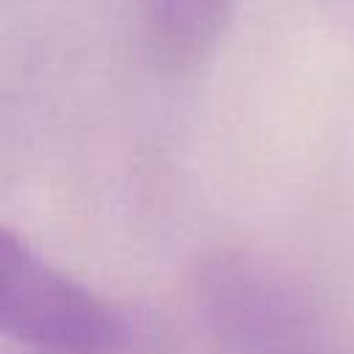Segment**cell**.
Here are the masks:
<instances>
[{"label":"cell","mask_w":354,"mask_h":354,"mask_svg":"<svg viewBox=\"0 0 354 354\" xmlns=\"http://www.w3.org/2000/svg\"><path fill=\"white\" fill-rule=\"evenodd\" d=\"M194 290L218 354H346L318 307L257 257L213 254Z\"/></svg>","instance_id":"cell-1"},{"label":"cell","mask_w":354,"mask_h":354,"mask_svg":"<svg viewBox=\"0 0 354 354\" xmlns=\"http://www.w3.org/2000/svg\"><path fill=\"white\" fill-rule=\"evenodd\" d=\"M0 329L39 354H119L136 321L44 260L25 238L0 232Z\"/></svg>","instance_id":"cell-2"},{"label":"cell","mask_w":354,"mask_h":354,"mask_svg":"<svg viewBox=\"0 0 354 354\" xmlns=\"http://www.w3.org/2000/svg\"><path fill=\"white\" fill-rule=\"evenodd\" d=\"M232 6L235 0H141V14L158 55L183 64L216 41Z\"/></svg>","instance_id":"cell-3"}]
</instances>
